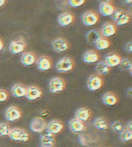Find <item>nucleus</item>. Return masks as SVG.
Returning <instances> with one entry per match:
<instances>
[{
  "label": "nucleus",
  "instance_id": "obj_26",
  "mask_svg": "<svg viewBox=\"0 0 132 147\" xmlns=\"http://www.w3.org/2000/svg\"><path fill=\"white\" fill-rule=\"evenodd\" d=\"M40 142L41 146H53L55 143V138L53 136V135L48 133L41 136Z\"/></svg>",
  "mask_w": 132,
  "mask_h": 147
},
{
  "label": "nucleus",
  "instance_id": "obj_19",
  "mask_svg": "<svg viewBox=\"0 0 132 147\" xmlns=\"http://www.w3.org/2000/svg\"><path fill=\"white\" fill-rule=\"evenodd\" d=\"M75 117L81 121H87L92 117V112L86 107H81L75 112Z\"/></svg>",
  "mask_w": 132,
  "mask_h": 147
},
{
  "label": "nucleus",
  "instance_id": "obj_6",
  "mask_svg": "<svg viewBox=\"0 0 132 147\" xmlns=\"http://www.w3.org/2000/svg\"><path fill=\"white\" fill-rule=\"evenodd\" d=\"M52 47L54 51L57 53H61L68 50L70 45L68 40L63 37L56 38L52 42Z\"/></svg>",
  "mask_w": 132,
  "mask_h": 147
},
{
  "label": "nucleus",
  "instance_id": "obj_9",
  "mask_svg": "<svg viewBox=\"0 0 132 147\" xmlns=\"http://www.w3.org/2000/svg\"><path fill=\"white\" fill-rule=\"evenodd\" d=\"M22 116V112L18 107L11 106L8 107L5 112L6 119L9 121H14L20 119Z\"/></svg>",
  "mask_w": 132,
  "mask_h": 147
},
{
  "label": "nucleus",
  "instance_id": "obj_30",
  "mask_svg": "<svg viewBox=\"0 0 132 147\" xmlns=\"http://www.w3.org/2000/svg\"><path fill=\"white\" fill-rule=\"evenodd\" d=\"M120 139L124 142H129L132 139V131L125 129L120 133Z\"/></svg>",
  "mask_w": 132,
  "mask_h": 147
},
{
  "label": "nucleus",
  "instance_id": "obj_32",
  "mask_svg": "<svg viewBox=\"0 0 132 147\" xmlns=\"http://www.w3.org/2000/svg\"><path fill=\"white\" fill-rule=\"evenodd\" d=\"M112 129L114 132L120 133L124 131V126L121 122H114L112 124Z\"/></svg>",
  "mask_w": 132,
  "mask_h": 147
},
{
  "label": "nucleus",
  "instance_id": "obj_37",
  "mask_svg": "<svg viewBox=\"0 0 132 147\" xmlns=\"http://www.w3.org/2000/svg\"><path fill=\"white\" fill-rule=\"evenodd\" d=\"M132 122L130 121L127 124V130H129L130 131H132Z\"/></svg>",
  "mask_w": 132,
  "mask_h": 147
},
{
  "label": "nucleus",
  "instance_id": "obj_14",
  "mask_svg": "<svg viewBox=\"0 0 132 147\" xmlns=\"http://www.w3.org/2000/svg\"><path fill=\"white\" fill-rule=\"evenodd\" d=\"M69 127L71 132L74 133H79L84 131L85 125L84 122L76 118H73L70 120L69 122Z\"/></svg>",
  "mask_w": 132,
  "mask_h": 147
},
{
  "label": "nucleus",
  "instance_id": "obj_4",
  "mask_svg": "<svg viewBox=\"0 0 132 147\" xmlns=\"http://www.w3.org/2000/svg\"><path fill=\"white\" fill-rule=\"evenodd\" d=\"M104 84V80L100 75L93 74L89 77L87 81V87L90 91H96Z\"/></svg>",
  "mask_w": 132,
  "mask_h": 147
},
{
  "label": "nucleus",
  "instance_id": "obj_12",
  "mask_svg": "<svg viewBox=\"0 0 132 147\" xmlns=\"http://www.w3.org/2000/svg\"><path fill=\"white\" fill-rule=\"evenodd\" d=\"M37 66L40 70L46 71L50 70L53 67L52 61L49 57L43 55L41 56L37 61Z\"/></svg>",
  "mask_w": 132,
  "mask_h": 147
},
{
  "label": "nucleus",
  "instance_id": "obj_8",
  "mask_svg": "<svg viewBox=\"0 0 132 147\" xmlns=\"http://www.w3.org/2000/svg\"><path fill=\"white\" fill-rule=\"evenodd\" d=\"M99 20L98 14L92 10L85 12L82 16V22L86 26H94L98 22Z\"/></svg>",
  "mask_w": 132,
  "mask_h": 147
},
{
  "label": "nucleus",
  "instance_id": "obj_27",
  "mask_svg": "<svg viewBox=\"0 0 132 147\" xmlns=\"http://www.w3.org/2000/svg\"><path fill=\"white\" fill-rule=\"evenodd\" d=\"M93 125L94 127L100 130L105 131L108 129V123L106 120L102 117H99L95 119Z\"/></svg>",
  "mask_w": 132,
  "mask_h": 147
},
{
  "label": "nucleus",
  "instance_id": "obj_23",
  "mask_svg": "<svg viewBox=\"0 0 132 147\" xmlns=\"http://www.w3.org/2000/svg\"><path fill=\"white\" fill-rule=\"evenodd\" d=\"M27 88L23 84H16L12 87L11 92L13 96L20 98L25 96Z\"/></svg>",
  "mask_w": 132,
  "mask_h": 147
},
{
  "label": "nucleus",
  "instance_id": "obj_16",
  "mask_svg": "<svg viewBox=\"0 0 132 147\" xmlns=\"http://www.w3.org/2000/svg\"><path fill=\"white\" fill-rule=\"evenodd\" d=\"M100 12L104 16H111L115 11L114 5L111 2H104L100 4L99 7Z\"/></svg>",
  "mask_w": 132,
  "mask_h": 147
},
{
  "label": "nucleus",
  "instance_id": "obj_35",
  "mask_svg": "<svg viewBox=\"0 0 132 147\" xmlns=\"http://www.w3.org/2000/svg\"><path fill=\"white\" fill-rule=\"evenodd\" d=\"M79 142L83 146H87L88 145V139L87 138L85 135H81L79 137Z\"/></svg>",
  "mask_w": 132,
  "mask_h": 147
},
{
  "label": "nucleus",
  "instance_id": "obj_38",
  "mask_svg": "<svg viewBox=\"0 0 132 147\" xmlns=\"http://www.w3.org/2000/svg\"><path fill=\"white\" fill-rule=\"evenodd\" d=\"M3 46H4V44H3V42L2 40V39L0 38V51H1L3 48Z\"/></svg>",
  "mask_w": 132,
  "mask_h": 147
},
{
  "label": "nucleus",
  "instance_id": "obj_1",
  "mask_svg": "<svg viewBox=\"0 0 132 147\" xmlns=\"http://www.w3.org/2000/svg\"><path fill=\"white\" fill-rule=\"evenodd\" d=\"M75 67V61L71 57L65 56L58 61L55 65L56 70L59 73H67L72 71Z\"/></svg>",
  "mask_w": 132,
  "mask_h": 147
},
{
  "label": "nucleus",
  "instance_id": "obj_22",
  "mask_svg": "<svg viewBox=\"0 0 132 147\" xmlns=\"http://www.w3.org/2000/svg\"><path fill=\"white\" fill-rule=\"evenodd\" d=\"M37 61V56L35 54L32 52H26L22 55L21 57V61L23 65L31 66Z\"/></svg>",
  "mask_w": 132,
  "mask_h": 147
},
{
  "label": "nucleus",
  "instance_id": "obj_3",
  "mask_svg": "<svg viewBox=\"0 0 132 147\" xmlns=\"http://www.w3.org/2000/svg\"><path fill=\"white\" fill-rule=\"evenodd\" d=\"M66 87V82L60 76H56L51 79L48 84V89L53 94L63 91Z\"/></svg>",
  "mask_w": 132,
  "mask_h": 147
},
{
  "label": "nucleus",
  "instance_id": "obj_33",
  "mask_svg": "<svg viewBox=\"0 0 132 147\" xmlns=\"http://www.w3.org/2000/svg\"><path fill=\"white\" fill-rule=\"evenodd\" d=\"M85 2V0H70L69 1V3L72 7H77L84 4Z\"/></svg>",
  "mask_w": 132,
  "mask_h": 147
},
{
  "label": "nucleus",
  "instance_id": "obj_20",
  "mask_svg": "<svg viewBox=\"0 0 132 147\" xmlns=\"http://www.w3.org/2000/svg\"><path fill=\"white\" fill-rule=\"evenodd\" d=\"M26 48V43L21 40L13 41L10 43L9 48L10 52L13 54L20 53L23 52Z\"/></svg>",
  "mask_w": 132,
  "mask_h": 147
},
{
  "label": "nucleus",
  "instance_id": "obj_21",
  "mask_svg": "<svg viewBox=\"0 0 132 147\" xmlns=\"http://www.w3.org/2000/svg\"><path fill=\"white\" fill-rule=\"evenodd\" d=\"M100 59V56L99 53L93 50L87 51L83 56V59L86 63H94L99 61Z\"/></svg>",
  "mask_w": 132,
  "mask_h": 147
},
{
  "label": "nucleus",
  "instance_id": "obj_24",
  "mask_svg": "<svg viewBox=\"0 0 132 147\" xmlns=\"http://www.w3.org/2000/svg\"><path fill=\"white\" fill-rule=\"evenodd\" d=\"M102 37L101 33L96 30H92L87 33L86 38L88 43L92 45L96 44L100 38Z\"/></svg>",
  "mask_w": 132,
  "mask_h": 147
},
{
  "label": "nucleus",
  "instance_id": "obj_29",
  "mask_svg": "<svg viewBox=\"0 0 132 147\" xmlns=\"http://www.w3.org/2000/svg\"><path fill=\"white\" fill-rule=\"evenodd\" d=\"M119 65L120 68L123 70L130 71L131 74H132V63L129 59H122Z\"/></svg>",
  "mask_w": 132,
  "mask_h": 147
},
{
  "label": "nucleus",
  "instance_id": "obj_40",
  "mask_svg": "<svg viewBox=\"0 0 132 147\" xmlns=\"http://www.w3.org/2000/svg\"><path fill=\"white\" fill-rule=\"evenodd\" d=\"M41 147H54L53 146H41Z\"/></svg>",
  "mask_w": 132,
  "mask_h": 147
},
{
  "label": "nucleus",
  "instance_id": "obj_15",
  "mask_svg": "<svg viewBox=\"0 0 132 147\" xmlns=\"http://www.w3.org/2000/svg\"><path fill=\"white\" fill-rule=\"evenodd\" d=\"M102 101L103 103L108 106H112L118 103L119 101V98L116 94L108 91L104 94L102 97Z\"/></svg>",
  "mask_w": 132,
  "mask_h": 147
},
{
  "label": "nucleus",
  "instance_id": "obj_36",
  "mask_svg": "<svg viewBox=\"0 0 132 147\" xmlns=\"http://www.w3.org/2000/svg\"><path fill=\"white\" fill-rule=\"evenodd\" d=\"M125 51L129 53H131L132 51V42H127L125 47Z\"/></svg>",
  "mask_w": 132,
  "mask_h": 147
},
{
  "label": "nucleus",
  "instance_id": "obj_25",
  "mask_svg": "<svg viewBox=\"0 0 132 147\" xmlns=\"http://www.w3.org/2000/svg\"><path fill=\"white\" fill-rule=\"evenodd\" d=\"M96 70L99 74H109L111 70V68L107 65L104 61H101L98 63L96 67Z\"/></svg>",
  "mask_w": 132,
  "mask_h": 147
},
{
  "label": "nucleus",
  "instance_id": "obj_11",
  "mask_svg": "<svg viewBox=\"0 0 132 147\" xmlns=\"http://www.w3.org/2000/svg\"><path fill=\"white\" fill-rule=\"evenodd\" d=\"M117 26L113 22H108L103 24L101 30V34L105 37L114 35L117 32Z\"/></svg>",
  "mask_w": 132,
  "mask_h": 147
},
{
  "label": "nucleus",
  "instance_id": "obj_39",
  "mask_svg": "<svg viewBox=\"0 0 132 147\" xmlns=\"http://www.w3.org/2000/svg\"><path fill=\"white\" fill-rule=\"evenodd\" d=\"M5 3V0H0V7L3 6V5H4Z\"/></svg>",
  "mask_w": 132,
  "mask_h": 147
},
{
  "label": "nucleus",
  "instance_id": "obj_10",
  "mask_svg": "<svg viewBox=\"0 0 132 147\" xmlns=\"http://www.w3.org/2000/svg\"><path fill=\"white\" fill-rule=\"evenodd\" d=\"M64 124L61 121L53 120L48 122L46 126V129L48 134L51 135L57 134L64 129Z\"/></svg>",
  "mask_w": 132,
  "mask_h": 147
},
{
  "label": "nucleus",
  "instance_id": "obj_2",
  "mask_svg": "<svg viewBox=\"0 0 132 147\" xmlns=\"http://www.w3.org/2000/svg\"><path fill=\"white\" fill-rule=\"evenodd\" d=\"M9 137L13 140L25 142L28 141L30 135L28 132L23 129L15 127L10 129Z\"/></svg>",
  "mask_w": 132,
  "mask_h": 147
},
{
  "label": "nucleus",
  "instance_id": "obj_28",
  "mask_svg": "<svg viewBox=\"0 0 132 147\" xmlns=\"http://www.w3.org/2000/svg\"><path fill=\"white\" fill-rule=\"evenodd\" d=\"M95 45L97 49L99 50H103L109 47L110 45V41L107 38L102 37Z\"/></svg>",
  "mask_w": 132,
  "mask_h": 147
},
{
  "label": "nucleus",
  "instance_id": "obj_17",
  "mask_svg": "<svg viewBox=\"0 0 132 147\" xmlns=\"http://www.w3.org/2000/svg\"><path fill=\"white\" fill-rule=\"evenodd\" d=\"M122 60L121 56L119 54L116 53H109L105 57V62L110 68L119 65Z\"/></svg>",
  "mask_w": 132,
  "mask_h": 147
},
{
  "label": "nucleus",
  "instance_id": "obj_13",
  "mask_svg": "<svg viewBox=\"0 0 132 147\" xmlns=\"http://www.w3.org/2000/svg\"><path fill=\"white\" fill-rule=\"evenodd\" d=\"M42 96V91L39 87L33 85L26 89V96L29 100H35Z\"/></svg>",
  "mask_w": 132,
  "mask_h": 147
},
{
  "label": "nucleus",
  "instance_id": "obj_31",
  "mask_svg": "<svg viewBox=\"0 0 132 147\" xmlns=\"http://www.w3.org/2000/svg\"><path fill=\"white\" fill-rule=\"evenodd\" d=\"M10 131V127L7 123L5 122L0 123V136H1L8 135Z\"/></svg>",
  "mask_w": 132,
  "mask_h": 147
},
{
  "label": "nucleus",
  "instance_id": "obj_5",
  "mask_svg": "<svg viewBox=\"0 0 132 147\" xmlns=\"http://www.w3.org/2000/svg\"><path fill=\"white\" fill-rule=\"evenodd\" d=\"M112 19L114 24L118 26H123L130 22V16L127 11L119 10L115 11L112 14Z\"/></svg>",
  "mask_w": 132,
  "mask_h": 147
},
{
  "label": "nucleus",
  "instance_id": "obj_18",
  "mask_svg": "<svg viewBox=\"0 0 132 147\" xmlns=\"http://www.w3.org/2000/svg\"><path fill=\"white\" fill-rule=\"evenodd\" d=\"M74 16L72 13L66 12L60 15L58 18V22L61 26H66L71 24L74 20Z\"/></svg>",
  "mask_w": 132,
  "mask_h": 147
},
{
  "label": "nucleus",
  "instance_id": "obj_7",
  "mask_svg": "<svg viewBox=\"0 0 132 147\" xmlns=\"http://www.w3.org/2000/svg\"><path fill=\"white\" fill-rule=\"evenodd\" d=\"M46 126L47 124L45 120L42 118L40 117L33 118L30 124L31 130L36 133L43 132L46 129Z\"/></svg>",
  "mask_w": 132,
  "mask_h": 147
},
{
  "label": "nucleus",
  "instance_id": "obj_34",
  "mask_svg": "<svg viewBox=\"0 0 132 147\" xmlns=\"http://www.w3.org/2000/svg\"><path fill=\"white\" fill-rule=\"evenodd\" d=\"M9 94L7 91L4 89H0V102H3L7 100Z\"/></svg>",
  "mask_w": 132,
  "mask_h": 147
}]
</instances>
